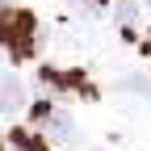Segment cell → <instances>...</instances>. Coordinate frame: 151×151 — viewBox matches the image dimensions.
<instances>
[{"label":"cell","instance_id":"277c9868","mask_svg":"<svg viewBox=\"0 0 151 151\" xmlns=\"http://www.w3.org/2000/svg\"><path fill=\"white\" fill-rule=\"evenodd\" d=\"M21 109V84L17 76H4V113H17Z\"/></svg>","mask_w":151,"mask_h":151},{"label":"cell","instance_id":"6da1fadb","mask_svg":"<svg viewBox=\"0 0 151 151\" xmlns=\"http://www.w3.org/2000/svg\"><path fill=\"white\" fill-rule=\"evenodd\" d=\"M0 38H4V50H9V59H13V63L34 59L38 46H42V29H38L34 13L17 9V4H9L4 13H0Z\"/></svg>","mask_w":151,"mask_h":151},{"label":"cell","instance_id":"8992f818","mask_svg":"<svg viewBox=\"0 0 151 151\" xmlns=\"http://www.w3.org/2000/svg\"><path fill=\"white\" fill-rule=\"evenodd\" d=\"M147 4H151V0H147Z\"/></svg>","mask_w":151,"mask_h":151},{"label":"cell","instance_id":"5b68a950","mask_svg":"<svg viewBox=\"0 0 151 151\" xmlns=\"http://www.w3.org/2000/svg\"><path fill=\"white\" fill-rule=\"evenodd\" d=\"M9 4H13V0H9Z\"/></svg>","mask_w":151,"mask_h":151},{"label":"cell","instance_id":"7a4b0ae2","mask_svg":"<svg viewBox=\"0 0 151 151\" xmlns=\"http://www.w3.org/2000/svg\"><path fill=\"white\" fill-rule=\"evenodd\" d=\"M34 122L42 126L50 139H67V134H71V118H67L63 109H55L50 101H38V109H34Z\"/></svg>","mask_w":151,"mask_h":151},{"label":"cell","instance_id":"3957f363","mask_svg":"<svg viewBox=\"0 0 151 151\" xmlns=\"http://www.w3.org/2000/svg\"><path fill=\"white\" fill-rule=\"evenodd\" d=\"M9 147L13 151H46L42 134H29V130H13V134H9Z\"/></svg>","mask_w":151,"mask_h":151}]
</instances>
